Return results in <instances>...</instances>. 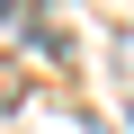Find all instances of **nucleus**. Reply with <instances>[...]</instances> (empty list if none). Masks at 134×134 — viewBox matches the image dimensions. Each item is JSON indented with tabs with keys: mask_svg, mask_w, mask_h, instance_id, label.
<instances>
[{
	"mask_svg": "<svg viewBox=\"0 0 134 134\" xmlns=\"http://www.w3.org/2000/svg\"><path fill=\"white\" fill-rule=\"evenodd\" d=\"M18 9H27V0H0V27H9V18H18Z\"/></svg>",
	"mask_w": 134,
	"mask_h": 134,
	"instance_id": "f257e3e1",
	"label": "nucleus"
}]
</instances>
